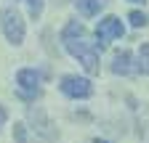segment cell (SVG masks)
Masks as SVG:
<instances>
[{
  "mask_svg": "<svg viewBox=\"0 0 149 143\" xmlns=\"http://www.w3.org/2000/svg\"><path fill=\"white\" fill-rule=\"evenodd\" d=\"M61 40L69 56L80 58L83 69L88 74H99V53H96V43H88L85 40V29L77 21H69L61 32Z\"/></svg>",
  "mask_w": 149,
  "mask_h": 143,
  "instance_id": "obj_1",
  "label": "cell"
},
{
  "mask_svg": "<svg viewBox=\"0 0 149 143\" xmlns=\"http://www.w3.org/2000/svg\"><path fill=\"white\" fill-rule=\"evenodd\" d=\"M0 24H3V32H6L8 43L22 45V40H24V21H22V13H19L16 8H3V11H0Z\"/></svg>",
  "mask_w": 149,
  "mask_h": 143,
  "instance_id": "obj_2",
  "label": "cell"
},
{
  "mask_svg": "<svg viewBox=\"0 0 149 143\" xmlns=\"http://www.w3.org/2000/svg\"><path fill=\"white\" fill-rule=\"evenodd\" d=\"M123 21L117 19V16H104V19L99 21V27H96V43H99V48H107L112 40H117V37H123Z\"/></svg>",
  "mask_w": 149,
  "mask_h": 143,
  "instance_id": "obj_3",
  "label": "cell"
},
{
  "mask_svg": "<svg viewBox=\"0 0 149 143\" xmlns=\"http://www.w3.org/2000/svg\"><path fill=\"white\" fill-rule=\"evenodd\" d=\"M61 93L64 96H69V98H91L93 96V85H91V80H85V77H77V74H67V77H61Z\"/></svg>",
  "mask_w": 149,
  "mask_h": 143,
  "instance_id": "obj_4",
  "label": "cell"
},
{
  "mask_svg": "<svg viewBox=\"0 0 149 143\" xmlns=\"http://www.w3.org/2000/svg\"><path fill=\"white\" fill-rule=\"evenodd\" d=\"M16 82L19 87H22V96L24 98H35V96H40V74H37L35 69H19L16 72Z\"/></svg>",
  "mask_w": 149,
  "mask_h": 143,
  "instance_id": "obj_5",
  "label": "cell"
},
{
  "mask_svg": "<svg viewBox=\"0 0 149 143\" xmlns=\"http://www.w3.org/2000/svg\"><path fill=\"white\" fill-rule=\"evenodd\" d=\"M112 72H115V74H130V72H133V56H130L128 50H117L115 53V64H112Z\"/></svg>",
  "mask_w": 149,
  "mask_h": 143,
  "instance_id": "obj_6",
  "label": "cell"
},
{
  "mask_svg": "<svg viewBox=\"0 0 149 143\" xmlns=\"http://www.w3.org/2000/svg\"><path fill=\"white\" fill-rule=\"evenodd\" d=\"M74 6H77V11L83 16H96L104 3H101V0H74Z\"/></svg>",
  "mask_w": 149,
  "mask_h": 143,
  "instance_id": "obj_7",
  "label": "cell"
},
{
  "mask_svg": "<svg viewBox=\"0 0 149 143\" xmlns=\"http://www.w3.org/2000/svg\"><path fill=\"white\" fill-rule=\"evenodd\" d=\"M136 72H141V74H149V43H144L139 48V66Z\"/></svg>",
  "mask_w": 149,
  "mask_h": 143,
  "instance_id": "obj_8",
  "label": "cell"
},
{
  "mask_svg": "<svg viewBox=\"0 0 149 143\" xmlns=\"http://www.w3.org/2000/svg\"><path fill=\"white\" fill-rule=\"evenodd\" d=\"M29 117L37 119V133H43L45 138H53V133H48V122H45V117H43L40 109H29Z\"/></svg>",
  "mask_w": 149,
  "mask_h": 143,
  "instance_id": "obj_9",
  "label": "cell"
},
{
  "mask_svg": "<svg viewBox=\"0 0 149 143\" xmlns=\"http://www.w3.org/2000/svg\"><path fill=\"white\" fill-rule=\"evenodd\" d=\"M128 21L133 24V27H146V21H149V19H146L141 11H130V13H128Z\"/></svg>",
  "mask_w": 149,
  "mask_h": 143,
  "instance_id": "obj_10",
  "label": "cell"
},
{
  "mask_svg": "<svg viewBox=\"0 0 149 143\" xmlns=\"http://www.w3.org/2000/svg\"><path fill=\"white\" fill-rule=\"evenodd\" d=\"M29 3V16L32 19H40V13H43V0H27Z\"/></svg>",
  "mask_w": 149,
  "mask_h": 143,
  "instance_id": "obj_11",
  "label": "cell"
},
{
  "mask_svg": "<svg viewBox=\"0 0 149 143\" xmlns=\"http://www.w3.org/2000/svg\"><path fill=\"white\" fill-rule=\"evenodd\" d=\"M13 138H16V143H27V127H24L22 122L13 124Z\"/></svg>",
  "mask_w": 149,
  "mask_h": 143,
  "instance_id": "obj_12",
  "label": "cell"
},
{
  "mask_svg": "<svg viewBox=\"0 0 149 143\" xmlns=\"http://www.w3.org/2000/svg\"><path fill=\"white\" fill-rule=\"evenodd\" d=\"M3 122H6V109L0 106V127H3Z\"/></svg>",
  "mask_w": 149,
  "mask_h": 143,
  "instance_id": "obj_13",
  "label": "cell"
},
{
  "mask_svg": "<svg viewBox=\"0 0 149 143\" xmlns=\"http://www.w3.org/2000/svg\"><path fill=\"white\" fill-rule=\"evenodd\" d=\"M130 3H141V6H144V3H146V0H130Z\"/></svg>",
  "mask_w": 149,
  "mask_h": 143,
  "instance_id": "obj_14",
  "label": "cell"
},
{
  "mask_svg": "<svg viewBox=\"0 0 149 143\" xmlns=\"http://www.w3.org/2000/svg\"><path fill=\"white\" fill-rule=\"evenodd\" d=\"M93 143H107V140H101V138H96V140H93Z\"/></svg>",
  "mask_w": 149,
  "mask_h": 143,
  "instance_id": "obj_15",
  "label": "cell"
}]
</instances>
